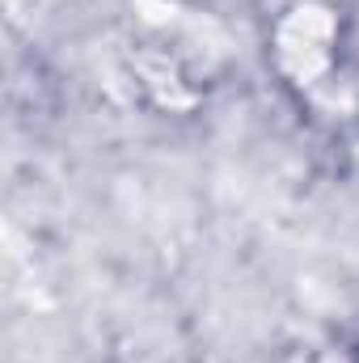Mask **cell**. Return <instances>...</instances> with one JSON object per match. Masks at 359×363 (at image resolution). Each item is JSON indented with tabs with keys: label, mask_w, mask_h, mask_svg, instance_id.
I'll return each mask as SVG.
<instances>
[{
	"label": "cell",
	"mask_w": 359,
	"mask_h": 363,
	"mask_svg": "<svg viewBox=\"0 0 359 363\" xmlns=\"http://www.w3.org/2000/svg\"><path fill=\"white\" fill-rule=\"evenodd\" d=\"M351 363H359V347H355V351H351Z\"/></svg>",
	"instance_id": "cell-1"
}]
</instances>
